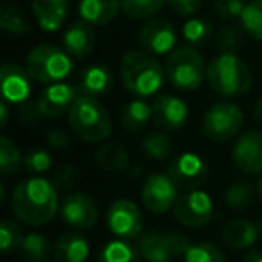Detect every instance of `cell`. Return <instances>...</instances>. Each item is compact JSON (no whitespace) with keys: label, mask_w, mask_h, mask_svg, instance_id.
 Segmentation results:
<instances>
[{"label":"cell","mask_w":262,"mask_h":262,"mask_svg":"<svg viewBox=\"0 0 262 262\" xmlns=\"http://www.w3.org/2000/svg\"><path fill=\"white\" fill-rule=\"evenodd\" d=\"M217 47L221 52H235L241 47V31L234 25H225L217 32Z\"/></svg>","instance_id":"cell-39"},{"label":"cell","mask_w":262,"mask_h":262,"mask_svg":"<svg viewBox=\"0 0 262 262\" xmlns=\"http://www.w3.org/2000/svg\"><path fill=\"white\" fill-rule=\"evenodd\" d=\"M57 189L49 179L31 177L20 182L11 196V209L18 221L29 227L47 225L59 210Z\"/></svg>","instance_id":"cell-1"},{"label":"cell","mask_w":262,"mask_h":262,"mask_svg":"<svg viewBox=\"0 0 262 262\" xmlns=\"http://www.w3.org/2000/svg\"><path fill=\"white\" fill-rule=\"evenodd\" d=\"M9 121V107H7V102L0 100V130L7 125Z\"/></svg>","instance_id":"cell-43"},{"label":"cell","mask_w":262,"mask_h":262,"mask_svg":"<svg viewBox=\"0 0 262 262\" xmlns=\"http://www.w3.org/2000/svg\"><path fill=\"white\" fill-rule=\"evenodd\" d=\"M173 216L180 225L189 228L205 227L214 214V204L209 193L198 189H189L179 194L173 205Z\"/></svg>","instance_id":"cell-9"},{"label":"cell","mask_w":262,"mask_h":262,"mask_svg":"<svg viewBox=\"0 0 262 262\" xmlns=\"http://www.w3.org/2000/svg\"><path fill=\"white\" fill-rule=\"evenodd\" d=\"M138 43L145 52L152 55H168L171 50H175L177 31L169 21L152 18L141 27Z\"/></svg>","instance_id":"cell-14"},{"label":"cell","mask_w":262,"mask_h":262,"mask_svg":"<svg viewBox=\"0 0 262 262\" xmlns=\"http://www.w3.org/2000/svg\"><path fill=\"white\" fill-rule=\"evenodd\" d=\"M121 11L132 20H146L156 16L168 4V0H120Z\"/></svg>","instance_id":"cell-29"},{"label":"cell","mask_w":262,"mask_h":262,"mask_svg":"<svg viewBox=\"0 0 262 262\" xmlns=\"http://www.w3.org/2000/svg\"><path fill=\"white\" fill-rule=\"evenodd\" d=\"M262 234V220H232L223 227L221 237L223 243L232 250H246L255 245Z\"/></svg>","instance_id":"cell-20"},{"label":"cell","mask_w":262,"mask_h":262,"mask_svg":"<svg viewBox=\"0 0 262 262\" xmlns=\"http://www.w3.org/2000/svg\"><path fill=\"white\" fill-rule=\"evenodd\" d=\"M68 125L73 134L88 143H102L113 132V121L97 97L79 95L68 109Z\"/></svg>","instance_id":"cell-4"},{"label":"cell","mask_w":262,"mask_h":262,"mask_svg":"<svg viewBox=\"0 0 262 262\" xmlns=\"http://www.w3.org/2000/svg\"><path fill=\"white\" fill-rule=\"evenodd\" d=\"M243 262H262V250H250L243 257Z\"/></svg>","instance_id":"cell-44"},{"label":"cell","mask_w":262,"mask_h":262,"mask_svg":"<svg viewBox=\"0 0 262 262\" xmlns=\"http://www.w3.org/2000/svg\"><path fill=\"white\" fill-rule=\"evenodd\" d=\"M59 212L64 223L79 230L93 228L98 220V207L95 200L86 193H70L61 200Z\"/></svg>","instance_id":"cell-13"},{"label":"cell","mask_w":262,"mask_h":262,"mask_svg":"<svg viewBox=\"0 0 262 262\" xmlns=\"http://www.w3.org/2000/svg\"><path fill=\"white\" fill-rule=\"evenodd\" d=\"M77 97H79L77 88L72 86V84H47V88L41 91L38 102H36V111L45 118H59L72 107Z\"/></svg>","instance_id":"cell-17"},{"label":"cell","mask_w":262,"mask_h":262,"mask_svg":"<svg viewBox=\"0 0 262 262\" xmlns=\"http://www.w3.org/2000/svg\"><path fill=\"white\" fill-rule=\"evenodd\" d=\"M32 77L27 68L6 62L0 66V100L7 104H24L32 93Z\"/></svg>","instance_id":"cell-15"},{"label":"cell","mask_w":262,"mask_h":262,"mask_svg":"<svg viewBox=\"0 0 262 262\" xmlns=\"http://www.w3.org/2000/svg\"><path fill=\"white\" fill-rule=\"evenodd\" d=\"M25 68L36 82L54 84L62 82L73 72V61L64 49L54 43H43L27 54Z\"/></svg>","instance_id":"cell-6"},{"label":"cell","mask_w":262,"mask_h":262,"mask_svg":"<svg viewBox=\"0 0 262 262\" xmlns=\"http://www.w3.org/2000/svg\"><path fill=\"white\" fill-rule=\"evenodd\" d=\"M45 262H61V260H45Z\"/></svg>","instance_id":"cell-49"},{"label":"cell","mask_w":262,"mask_h":262,"mask_svg":"<svg viewBox=\"0 0 262 262\" xmlns=\"http://www.w3.org/2000/svg\"><path fill=\"white\" fill-rule=\"evenodd\" d=\"M24 164L32 173H45L52 168V156L43 148H34L25 156Z\"/></svg>","instance_id":"cell-38"},{"label":"cell","mask_w":262,"mask_h":262,"mask_svg":"<svg viewBox=\"0 0 262 262\" xmlns=\"http://www.w3.org/2000/svg\"><path fill=\"white\" fill-rule=\"evenodd\" d=\"M121 11L120 0H80L79 16L91 25H107Z\"/></svg>","instance_id":"cell-21"},{"label":"cell","mask_w":262,"mask_h":262,"mask_svg":"<svg viewBox=\"0 0 262 262\" xmlns=\"http://www.w3.org/2000/svg\"><path fill=\"white\" fill-rule=\"evenodd\" d=\"M138 248L146 262H173L184 257L189 239L180 232H145L139 235Z\"/></svg>","instance_id":"cell-8"},{"label":"cell","mask_w":262,"mask_h":262,"mask_svg":"<svg viewBox=\"0 0 262 262\" xmlns=\"http://www.w3.org/2000/svg\"><path fill=\"white\" fill-rule=\"evenodd\" d=\"M113 82H114L113 72L107 66L93 64L84 70L82 79H80V88H82L84 95L100 97V95H105L113 88Z\"/></svg>","instance_id":"cell-24"},{"label":"cell","mask_w":262,"mask_h":262,"mask_svg":"<svg viewBox=\"0 0 262 262\" xmlns=\"http://www.w3.org/2000/svg\"><path fill=\"white\" fill-rule=\"evenodd\" d=\"M95 161L105 171H125L130 164L128 152L121 145H102L95 154Z\"/></svg>","instance_id":"cell-27"},{"label":"cell","mask_w":262,"mask_h":262,"mask_svg":"<svg viewBox=\"0 0 262 262\" xmlns=\"http://www.w3.org/2000/svg\"><path fill=\"white\" fill-rule=\"evenodd\" d=\"M239 21L246 34L252 36L257 41H262V0L246 2Z\"/></svg>","instance_id":"cell-30"},{"label":"cell","mask_w":262,"mask_h":262,"mask_svg":"<svg viewBox=\"0 0 262 262\" xmlns=\"http://www.w3.org/2000/svg\"><path fill=\"white\" fill-rule=\"evenodd\" d=\"M143 152L146 157L154 159V161H164L171 156V139L164 134V132H150L143 138Z\"/></svg>","instance_id":"cell-31"},{"label":"cell","mask_w":262,"mask_h":262,"mask_svg":"<svg viewBox=\"0 0 262 262\" xmlns=\"http://www.w3.org/2000/svg\"><path fill=\"white\" fill-rule=\"evenodd\" d=\"M91 246L84 235L64 234L55 243V257L61 262H86Z\"/></svg>","instance_id":"cell-22"},{"label":"cell","mask_w":262,"mask_h":262,"mask_svg":"<svg viewBox=\"0 0 262 262\" xmlns=\"http://www.w3.org/2000/svg\"><path fill=\"white\" fill-rule=\"evenodd\" d=\"M32 16L36 18L38 25L45 32H57L64 25L68 7L54 6V4L43 2V0H32Z\"/></svg>","instance_id":"cell-23"},{"label":"cell","mask_w":262,"mask_h":262,"mask_svg":"<svg viewBox=\"0 0 262 262\" xmlns=\"http://www.w3.org/2000/svg\"><path fill=\"white\" fill-rule=\"evenodd\" d=\"M169 84L179 91H194L207 79V66L196 47H175L168 54L164 66Z\"/></svg>","instance_id":"cell-5"},{"label":"cell","mask_w":262,"mask_h":262,"mask_svg":"<svg viewBox=\"0 0 262 262\" xmlns=\"http://www.w3.org/2000/svg\"><path fill=\"white\" fill-rule=\"evenodd\" d=\"M257 194H259V198H260V202H262V175H260L259 182H257Z\"/></svg>","instance_id":"cell-47"},{"label":"cell","mask_w":262,"mask_h":262,"mask_svg":"<svg viewBox=\"0 0 262 262\" xmlns=\"http://www.w3.org/2000/svg\"><path fill=\"white\" fill-rule=\"evenodd\" d=\"M179 186L168 173H154L145 180L141 189L143 205L154 214H164L173 209L179 196Z\"/></svg>","instance_id":"cell-11"},{"label":"cell","mask_w":262,"mask_h":262,"mask_svg":"<svg viewBox=\"0 0 262 262\" xmlns=\"http://www.w3.org/2000/svg\"><path fill=\"white\" fill-rule=\"evenodd\" d=\"M246 2L243 0H214L212 7L216 14L223 20H239Z\"/></svg>","instance_id":"cell-40"},{"label":"cell","mask_w":262,"mask_h":262,"mask_svg":"<svg viewBox=\"0 0 262 262\" xmlns=\"http://www.w3.org/2000/svg\"><path fill=\"white\" fill-rule=\"evenodd\" d=\"M150 120H152V105L143 98H136V100L128 102L121 111V125L128 132L143 130Z\"/></svg>","instance_id":"cell-25"},{"label":"cell","mask_w":262,"mask_h":262,"mask_svg":"<svg viewBox=\"0 0 262 262\" xmlns=\"http://www.w3.org/2000/svg\"><path fill=\"white\" fill-rule=\"evenodd\" d=\"M47 141H49V145L52 146V148H55V150H62V148H66V146L70 145L68 134H66L64 130L49 132V136H47Z\"/></svg>","instance_id":"cell-42"},{"label":"cell","mask_w":262,"mask_h":262,"mask_svg":"<svg viewBox=\"0 0 262 262\" xmlns=\"http://www.w3.org/2000/svg\"><path fill=\"white\" fill-rule=\"evenodd\" d=\"M186 262H227L223 252L212 243H198L189 245V248L184 253Z\"/></svg>","instance_id":"cell-37"},{"label":"cell","mask_w":262,"mask_h":262,"mask_svg":"<svg viewBox=\"0 0 262 262\" xmlns=\"http://www.w3.org/2000/svg\"><path fill=\"white\" fill-rule=\"evenodd\" d=\"M107 228L120 239H134L141 235L143 214L130 200H114L105 214Z\"/></svg>","instance_id":"cell-10"},{"label":"cell","mask_w":262,"mask_h":262,"mask_svg":"<svg viewBox=\"0 0 262 262\" xmlns=\"http://www.w3.org/2000/svg\"><path fill=\"white\" fill-rule=\"evenodd\" d=\"M212 34V25L205 18L193 16L184 24L182 27V36L187 41V45L191 47H202L204 43H207V39Z\"/></svg>","instance_id":"cell-33"},{"label":"cell","mask_w":262,"mask_h":262,"mask_svg":"<svg viewBox=\"0 0 262 262\" xmlns=\"http://www.w3.org/2000/svg\"><path fill=\"white\" fill-rule=\"evenodd\" d=\"M243 2H252V0H243Z\"/></svg>","instance_id":"cell-50"},{"label":"cell","mask_w":262,"mask_h":262,"mask_svg":"<svg viewBox=\"0 0 262 262\" xmlns=\"http://www.w3.org/2000/svg\"><path fill=\"white\" fill-rule=\"evenodd\" d=\"M21 239L24 234L14 221L0 220V255H7L20 250Z\"/></svg>","instance_id":"cell-36"},{"label":"cell","mask_w":262,"mask_h":262,"mask_svg":"<svg viewBox=\"0 0 262 262\" xmlns=\"http://www.w3.org/2000/svg\"><path fill=\"white\" fill-rule=\"evenodd\" d=\"M0 31L13 36H21L29 31L27 20L18 7L0 6Z\"/></svg>","instance_id":"cell-35"},{"label":"cell","mask_w":262,"mask_h":262,"mask_svg":"<svg viewBox=\"0 0 262 262\" xmlns=\"http://www.w3.org/2000/svg\"><path fill=\"white\" fill-rule=\"evenodd\" d=\"M20 253L29 262H45L50 253V245L43 234L31 232V234L24 235V239H21Z\"/></svg>","instance_id":"cell-28"},{"label":"cell","mask_w":262,"mask_h":262,"mask_svg":"<svg viewBox=\"0 0 262 262\" xmlns=\"http://www.w3.org/2000/svg\"><path fill=\"white\" fill-rule=\"evenodd\" d=\"M24 157L13 139L0 136V175H11L20 169Z\"/></svg>","instance_id":"cell-34"},{"label":"cell","mask_w":262,"mask_h":262,"mask_svg":"<svg viewBox=\"0 0 262 262\" xmlns=\"http://www.w3.org/2000/svg\"><path fill=\"white\" fill-rule=\"evenodd\" d=\"M168 175L179 187L184 189H196L207 180L209 168L207 162L204 161L198 154L184 152L177 156L169 162Z\"/></svg>","instance_id":"cell-12"},{"label":"cell","mask_w":262,"mask_h":262,"mask_svg":"<svg viewBox=\"0 0 262 262\" xmlns=\"http://www.w3.org/2000/svg\"><path fill=\"white\" fill-rule=\"evenodd\" d=\"M95 43H97V34L91 24L84 20L73 21L62 34V49L75 59H86L93 52Z\"/></svg>","instance_id":"cell-19"},{"label":"cell","mask_w":262,"mask_h":262,"mask_svg":"<svg viewBox=\"0 0 262 262\" xmlns=\"http://www.w3.org/2000/svg\"><path fill=\"white\" fill-rule=\"evenodd\" d=\"M207 82L221 97L235 98L248 93L253 75L250 66L235 52H221L209 62Z\"/></svg>","instance_id":"cell-3"},{"label":"cell","mask_w":262,"mask_h":262,"mask_svg":"<svg viewBox=\"0 0 262 262\" xmlns=\"http://www.w3.org/2000/svg\"><path fill=\"white\" fill-rule=\"evenodd\" d=\"M245 123V114L241 107L232 102H217L210 105L204 116V134L214 143L230 141L241 132Z\"/></svg>","instance_id":"cell-7"},{"label":"cell","mask_w":262,"mask_h":262,"mask_svg":"<svg viewBox=\"0 0 262 262\" xmlns=\"http://www.w3.org/2000/svg\"><path fill=\"white\" fill-rule=\"evenodd\" d=\"M139 248L128 239H113L98 253L97 262H139Z\"/></svg>","instance_id":"cell-26"},{"label":"cell","mask_w":262,"mask_h":262,"mask_svg":"<svg viewBox=\"0 0 262 262\" xmlns=\"http://www.w3.org/2000/svg\"><path fill=\"white\" fill-rule=\"evenodd\" d=\"M189 107L186 102L173 95H161L152 104V120L162 130H179L186 125Z\"/></svg>","instance_id":"cell-18"},{"label":"cell","mask_w":262,"mask_h":262,"mask_svg":"<svg viewBox=\"0 0 262 262\" xmlns=\"http://www.w3.org/2000/svg\"><path fill=\"white\" fill-rule=\"evenodd\" d=\"M43 2L54 4V6H62V7H68V0H43Z\"/></svg>","instance_id":"cell-46"},{"label":"cell","mask_w":262,"mask_h":262,"mask_svg":"<svg viewBox=\"0 0 262 262\" xmlns=\"http://www.w3.org/2000/svg\"><path fill=\"white\" fill-rule=\"evenodd\" d=\"M168 6L179 16H193L202 7V0H168Z\"/></svg>","instance_id":"cell-41"},{"label":"cell","mask_w":262,"mask_h":262,"mask_svg":"<svg viewBox=\"0 0 262 262\" xmlns=\"http://www.w3.org/2000/svg\"><path fill=\"white\" fill-rule=\"evenodd\" d=\"M232 159L246 175H262V132H243L234 143Z\"/></svg>","instance_id":"cell-16"},{"label":"cell","mask_w":262,"mask_h":262,"mask_svg":"<svg viewBox=\"0 0 262 262\" xmlns=\"http://www.w3.org/2000/svg\"><path fill=\"white\" fill-rule=\"evenodd\" d=\"M2 200H4V186L0 184V202H2Z\"/></svg>","instance_id":"cell-48"},{"label":"cell","mask_w":262,"mask_h":262,"mask_svg":"<svg viewBox=\"0 0 262 262\" xmlns=\"http://www.w3.org/2000/svg\"><path fill=\"white\" fill-rule=\"evenodd\" d=\"M225 202L234 210H245L253 202V187L248 180H237L225 191Z\"/></svg>","instance_id":"cell-32"},{"label":"cell","mask_w":262,"mask_h":262,"mask_svg":"<svg viewBox=\"0 0 262 262\" xmlns=\"http://www.w3.org/2000/svg\"><path fill=\"white\" fill-rule=\"evenodd\" d=\"M120 75L125 90L139 98L156 95L164 84L166 72L156 55L141 50H128L121 57Z\"/></svg>","instance_id":"cell-2"},{"label":"cell","mask_w":262,"mask_h":262,"mask_svg":"<svg viewBox=\"0 0 262 262\" xmlns=\"http://www.w3.org/2000/svg\"><path fill=\"white\" fill-rule=\"evenodd\" d=\"M255 120L259 121V123H262V97L259 98V102H257V105H255Z\"/></svg>","instance_id":"cell-45"}]
</instances>
